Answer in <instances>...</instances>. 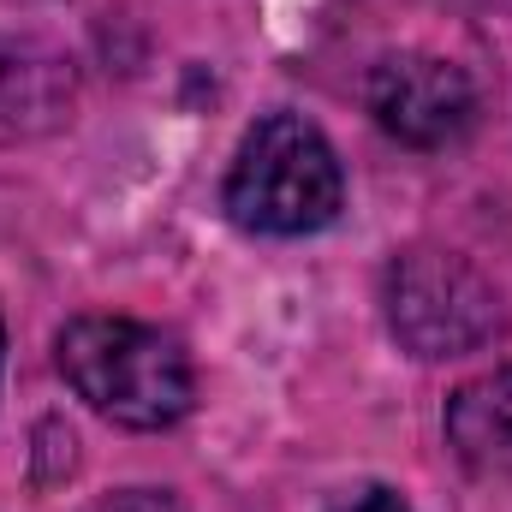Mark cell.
<instances>
[{
  "label": "cell",
  "mask_w": 512,
  "mask_h": 512,
  "mask_svg": "<svg viewBox=\"0 0 512 512\" xmlns=\"http://www.w3.org/2000/svg\"><path fill=\"white\" fill-rule=\"evenodd\" d=\"M54 364L66 387L120 429H173L191 399L197 370L185 346L167 328L131 322V316H78L54 340Z\"/></svg>",
  "instance_id": "1"
},
{
  "label": "cell",
  "mask_w": 512,
  "mask_h": 512,
  "mask_svg": "<svg viewBox=\"0 0 512 512\" xmlns=\"http://www.w3.org/2000/svg\"><path fill=\"white\" fill-rule=\"evenodd\" d=\"M346 179L340 155L304 114H262L233 167H227V215L256 239H310L340 221Z\"/></svg>",
  "instance_id": "2"
},
{
  "label": "cell",
  "mask_w": 512,
  "mask_h": 512,
  "mask_svg": "<svg viewBox=\"0 0 512 512\" xmlns=\"http://www.w3.org/2000/svg\"><path fill=\"white\" fill-rule=\"evenodd\" d=\"M382 316L387 334L411 358H471L507 334V304L501 286L459 251L441 245H411L387 262L382 274Z\"/></svg>",
  "instance_id": "3"
},
{
  "label": "cell",
  "mask_w": 512,
  "mask_h": 512,
  "mask_svg": "<svg viewBox=\"0 0 512 512\" xmlns=\"http://www.w3.org/2000/svg\"><path fill=\"white\" fill-rule=\"evenodd\" d=\"M364 108L405 149H453L477 126V84L465 66H453L441 54L405 48V54H387L370 66Z\"/></svg>",
  "instance_id": "4"
},
{
  "label": "cell",
  "mask_w": 512,
  "mask_h": 512,
  "mask_svg": "<svg viewBox=\"0 0 512 512\" xmlns=\"http://www.w3.org/2000/svg\"><path fill=\"white\" fill-rule=\"evenodd\" d=\"M72 60L30 42L0 36V137H36L72 114Z\"/></svg>",
  "instance_id": "5"
},
{
  "label": "cell",
  "mask_w": 512,
  "mask_h": 512,
  "mask_svg": "<svg viewBox=\"0 0 512 512\" xmlns=\"http://www.w3.org/2000/svg\"><path fill=\"white\" fill-rule=\"evenodd\" d=\"M447 447L471 465V471H501L512 465V364L471 376L453 387L447 399Z\"/></svg>",
  "instance_id": "6"
},
{
  "label": "cell",
  "mask_w": 512,
  "mask_h": 512,
  "mask_svg": "<svg viewBox=\"0 0 512 512\" xmlns=\"http://www.w3.org/2000/svg\"><path fill=\"white\" fill-rule=\"evenodd\" d=\"M72 512H185V507L167 489H114V495H96V501H84Z\"/></svg>",
  "instance_id": "7"
},
{
  "label": "cell",
  "mask_w": 512,
  "mask_h": 512,
  "mask_svg": "<svg viewBox=\"0 0 512 512\" xmlns=\"http://www.w3.org/2000/svg\"><path fill=\"white\" fill-rule=\"evenodd\" d=\"M328 512H411L393 489H382V483H370V489H352V495H340Z\"/></svg>",
  "instance_id": "8"
},
{
  "label": "cell",
  "mask_w": 512,
  "mask_h": 512,
  "mask_svg": "<svg viewBox=\"0 0 512 512\" xmlns=\"http://www.w3.org/2000/svg\"><path fill=\"white\" fill-rule=\"evenodd\" d=\"M0 370H6V322H0Z\"/></svg>",
  "instance_id": "9"
}]
</instances>
